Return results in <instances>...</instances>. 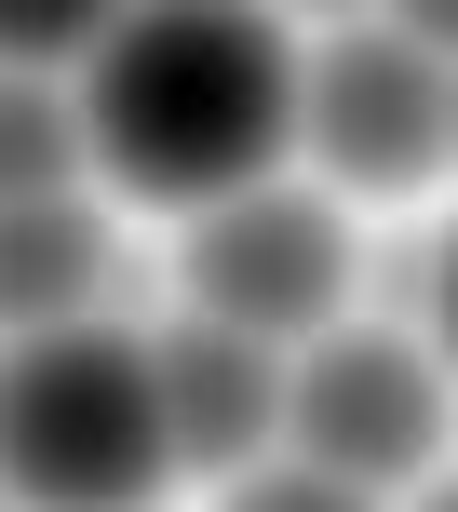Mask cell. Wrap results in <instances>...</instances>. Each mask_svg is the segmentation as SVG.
<instances>
[{
  "instance_id": "277c9868",
  "label": "cell",
  "mask_w": 458,
  "mask_h": 512,
  "mask_svg": "<svg viewBox=\"0 0 458 512\" xmlns=\"http://www.w3.org/2000/svg\"><path fill=\"white\" fill-rule=\"evenodd\" d=\"M283 432H297V459L337 472V486H405V472L445 459V378L405 351V337L337 324L324 351L283 378Z\"/></svg>"
},
{
  "instance_id": "8fae6325",
  "label": "cell",
  "mask_w": 458,
  "mask_h": 512,
  "mask_svg": "<svg viewBox=\"0 0 458 512\" xmlns=\"http://www.w3.org/2000/svg\"><path fill=\"white\" fill-rule=\"evenodd\" d=\"M432 324H445V351H458V230H445V256H432Z\"/></svg>"
},
{
  "instance_id": "9c48e42d",
  "label": "cell",
  "mask_w": 458,
  "mask_h": 512,
  "mask_svg": "<svg viewBox=\"0 0 458 512\" xmlns=\"http://www.w3.org/2000/svg\"><path fill=\"white\" fill-rule=\"evenodd\" d=\"M95 54H108V14H14V0H0V81L95 68Z\"/></svg>"
},
{
  "instance_id": "4fadbf2b",
  "label": "cell",
  "mask_w": 458,
  "mask_h": 512,
  "mask_svg": "<svg viewBox=\"0 0 458 512\" xmlns=\"http://www.w3.org/2000/svg\"><path fill=\"white\" fill-rule=\"evenodd\" d=\"M432 512H458V486H445V499H432Z\"/></svg>"
},
{
  "instance_id": "5b68a950",
  "label": "cell",
  "mask_w": 458,
  "mask_h": 512,
  "mask_svg": "<svg viewBox=\"0 0 458 512\" xmlns=\"http://www.w3.org/2000/svg\"><path fill=\"white\" fill-rule=\"evenodd\" d=\"M297 135L337 189H418L445 162V68H418L405 27H337L324 68H297Z\"/></svg>"
},
{
  "instance_id": "7c38bea8",
  "label": "cell",
  "mask_w": 458,
  "mask_h": 512,
  "mask_svg": "<svg viewBox=\"0 0 458 512\" xmlns=\"http://www.w3.org/2000/svg\"><path fill=\"white\" fill-rule=\"evenodd\" d=\"M445 149H458V81H445Z\"/></svg>"
},
{
  "instance_id": "30bf717a",
  "label": "cell",
  "mask_w": 458,
  "mask_h": 512,
  "mask_svg": "<svg viewBox=\"0 0 458 512\" xmlns=\"http://www.w3.org/2000/svg\"><path fill=\"white\" fill-rule=\"evenodd\" d=\"M229 512H378L364 486H337V472H243V486H229Z\"/></svg>"
},
{
  "instance_id": "7a4b0ae2",
  "label": "cell",
  "mask_w": 458,
  "mask_h": 512,
  "mask_svg": "<svg viewBox=\"0 0 458 512\" xmlns=\"http://www.w3.org/2000/svg\"><path fill=\"white\" fill-rule=\"evenodd\" d=\"M0 472L27 512H149V486L176 472L149 337H122V324L27 337L14 378H0Z\"/></svg>"
},
{
  "instance_id": "ba28073f",
  "label": "cell",
  "mask_w": 458,
  "mask_h": 512,
  "mask_svg": "<svg viewBox=\"0 0 458 512\" xmlns=\"http://www.w3.org/2000/svg\"><path fill=\"white\" fill-rule=\"evenodd\" d=\"M81 108L54 95V81H0V203H68L81 176Z\"/></svg>"
},
{
  "instance_id": "6da1fadb",
  "label": "cell",
  "mask_w": 458,
  "mask_h": 512,
  "mask_svg": "<svg viewBox=\"0 0 458 512\" xmlns=\"http://www.w3.org/2000/svg\"><path fill=\"white\" fill-rule=\"evenodd\" d=\"M81 135L135 203L216 216L270 189L283 135H297V54L270 14H135L81 68Z\"/></svg>"
},
{
  "instance_id": "3957f363",
  "label": "cell",
  "mask_w": 458,
  "mask_h": 512,
  "mask_svg": "<svg viewBox=\"0 0 458 512\" xmlns=\"http://www.w3.org/2000/svg\"><path fill=\"white\" fill-rule=\"evenodd\" d=\"M189 297L229 337H324L351 297V230L310 189H243V203L189 216Z\"/></svg>"
},
{
  "instance_id": "52a82bcc",
  "label": "cell",
  "mask_w": 458,
  "mask_h": 512,
  "mask_svg": "<svg viewBox=\"0 0 458 512\" xmlns=\"http://www.w3.org/2000/svg\"><path fill=\"white\" fill-rule=\"evenodd\" d=\"M108 216L95 203H0V324L54 337V324H95L108 297Z\"/></svg>"
},
{
  "instance_id": "8992f818",
  "label": "cell",
  "mask_w": 458,
  "mask_h": 512,
  "mask_svg": "<svg viewBox=\"0 0 458 512\" xmlns=\"http://www.w3.org/2000/svg\"><path fill=\"white\" fill-rule=\"evenodd\" d=\"M149 391H162V445H176V472H243L256 445L283 432L270 337H229V324L149 337Z\"/></svg>"
}]
</instances>
